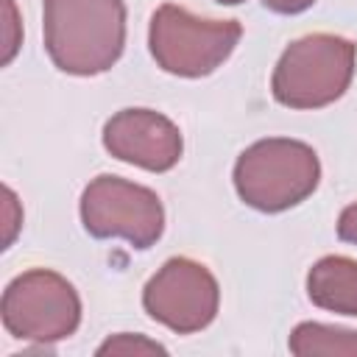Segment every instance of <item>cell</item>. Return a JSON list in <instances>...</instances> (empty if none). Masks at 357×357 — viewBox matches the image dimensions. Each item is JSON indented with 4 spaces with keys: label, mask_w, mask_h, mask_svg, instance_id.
Wrapping results in <instances>:
<instances>
[{
    "label": "cell",
    "mask_w": 357,
    "mask_h": 357,
    "mask_svg": "<svg viewBox=\"0 0 357 357\" xmlns=\"http://www.w3.org/2000/svg\"><path fill=\"white\" fill-rule=\"evenodd\" d=\"M337 237H340L343 243L357 245V201L349 204V206L340 212V218H337Z\"/></svg>",
    "instance_id": "14"
},
{
    "label": "cell",
    "mask_w": 357,
    "mask_h": 357,
    "mask_svg": "<svg viewBox=\"0 0 357 357\" xmlns=\"http://www.w3.org/2000/svg\"><path fill=\"white\" fill-rule=\"evenodd\" d=\"M45 50L56 70L78 78L100 75L126 47V0H45Z\"/></svg>",
    "instance_id": "1"
},
{
    "label": "cell",
    "mask_w": 357,
    "mask_h": 357,
    "mask_svg": "<svg viewBox=\"0 0 357 357\" xmlns=\"http://www.w3.org/2000/svg\"><path fill=\"white\" fill-rule=\"evenodd\" d=\"M81 223L95 240H126L145 251L165 231V206L159 195L123 176H98L81 192Z\"/></svg>",
    "instance_id": "6"
},
{
    "label": "cell",
    "mask_w": 357,
    "mask_h": 357,
    "mask_svg": "<svg viewBox=\"0 0 357 357\" xmlns=\"http://www.w3.org/2000/svg\"><path fill=\"white\" fill-rule=\"evenodd\" d=\"M215 3H220V6H240V3H245V0H215Z\"/></svg>",
    "instance_id": "16"
},
{
    "label": "cell",
    "mask_w": 357,
    "mask_h": 357,
    "mask_svg": "<svg viewBox=\"0 0 357 357\" xmlns=\"http://www.w3.org/2000/svg\"><path fill=\"white\" fill-rule=\"evenodd\" d=\"M243 25L237 20H204L184 6L162 3L148 25V47L170 75L204 78L215 73L237 47Z\"/></svg>",
    "instance_id": "4"
},
{
    "label": "cell",
    "mask_w": 357,
    "mask_h": 357,
    "mask_svg": "<svg viewBox=\"0 0 357 357\" xmlns=\"http://www.w3.org/2000/svg\"><path fill=\"white\" fill-rule=\"evenodd\" d=\"M3 198H6V245L3 248H8L22 223V212H20V204H17V195L11 192V187H3Z\"/></svg>",
    "instance_id": "12"
},
{
    "label": "cell",
    "mask_w": 357,
    "mask_h": 357,
    "mask_svg": "<svg viewBox=\"0 0 357 357\" xmlns=\"http://www.w3.org/2000/svg\"><path fill=\"white\" fill-rule=\"evenodd\" d=\"M145 312L176 335L206 329L220 307V287L204 262L170 257L142 287Z\"/></svg>",
    "instance_id": "7"
},
{
    "label": "cell",
    "mask_w": 357,
    "mask_h": 357,
    "mask_svg": "<svg viewBox=\"0 0 357 357\" xmlns=\"http://www.w3.org/2000/svg\"><path fill=\"white\" fill-rule=\"evenodd\" d=\"M0 318L11 337L45 346L75 335L81 324V298L61 273L31 268L6 284Z\"/></svg>",
    "instance_id": "5"
},
{
    "label": "cell",
    "mask_w": 357,
    "mask_h": 357,
    "mask_svg": "<svg viewBox=\"0 0 357 357\" xmlns=\"http://www.w3.org/2000/svg\"><path fill=\"white\" fill-rule=\"evenodd\" d=\"M231 181L245 206L273 215L298 206L318 190L321 159L301 139L265 137L237 156Z\"/></svg>",
    "instance_id": "2"
},
{
    "label": "cell",
    "mask_w": 357,
    "mask_h": 357,
    "mask_svg": "<svg viewBox=\"0 0 357 357\" xmlns=\"http://www.w3.org/2000/svg\"><path fill=\"white\" fill-rule=\"evenodd\" d=\"M103 148L148 173H167L178 165L184 139L178 126L153 109H120L103 126Z\"/></svg>",
    "instance_id": "8"
},
{
    "label": "cell",
    "mask_w": 357,
    "mask_h": 357,
    "mask_svg": "<svg viewBox=\"0 0 357 357\" xmlns=\"http://www.w3.org/2000/svg\"><path fill=\"white\" fill-rule=\"evenodd\" d=\"M307 296L321 310L357 318V262L340 254L321 257L307 271Z\"/></svg>",
    "instance_id": "9"
},
{
    "label": "cell",
    "mask_w": 357,
    "mask_h": 357,
    "mask_svg": "<svg viewBox=\"0 0 357 357\" xmlns=\"http://www.w3.org/2000/svg\"><path fill=\"white\" fill-rule=\"evenodd\" d=\"M98 357H106V354H126V357H142V354H167V349L145 335H131V332H120V335H112L106 337L98 349H95Z\"/></svg>",
    "instance_id": "11"
},
{
    "label": "cell",
    "mask_w": 357,
    "mask_h": 357,
    "mask_svg": "<svg viewBox=\"0 0 357 357\" xmlns=\"http://www.w3.org/2000/svg\"><path fill=\"white\" fill-rule=\"evenodd\" d=\"M357 45L337 33L293 39L271 75L273 100L287 109H324L346 95L354 78Z\"/></svg>",
    "instance_id": "3"
},
{
    "label": "cell",
    "mask_w": 357,
    "mask_h": 357,
    "mask_svg": "<svg viewBox=\"0 0 357 357\" xmlns=\"http://www.w3.org/2000/svg\"><path fill=\"white\" fill-rule=\"evenodd\" d=\"M315 0H262V6L273 14H301L312 6Z\"/></svg>",
    "instance_id": "15"
},
{
    "label": "cell",
    "mask_w": 357,
    "mask_h": 357,
    "mask_svg": "<svg viewBox=\"0 0 357 357\" xmlns=\"http://www.w3.org/2000/svg\"><path fill=\"white\" fill-rule=\"evenodd\" d=\"M287 349L296 357H357V329L321 321H301L293 326Z\"/></svg>",
    "instance_id": "10"
},
{
    "label": "cell",
    "mask_w": 357,
    "mask_h": 357,
    "mask_svg": "<svg viewBox=\"0 0 357 357\" xmlns=\"http://www.w3.org/2000/svg\"><path fill=\"white\" fill-rule=\"evenodd\" d=\"M6 6V50H3V64H8L20 47V39L14 36L17 31V8H14V0H3Z\"/></svg>",
    "instance_id": "13"
}]
</instances>
